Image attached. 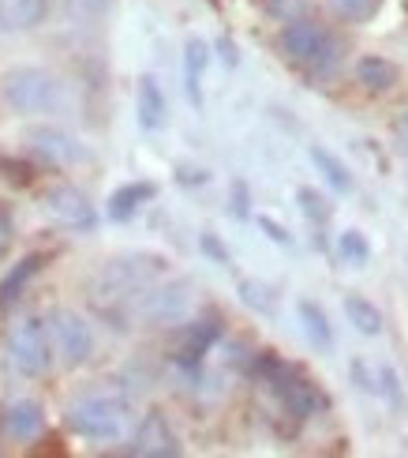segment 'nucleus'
<instances>
[{"label":"nucleus","instance_id":"nucleus-11","mask_svg":"<svg viewBox=\"0 0 408 458\" xmlns=\"http://www.w3.org/2000/svg\"><path fill=\"white\" fill-rule=\"evenodd\" d=\"M218 342H221V319L218 316H206V319L187 323V327H184V342H180V350H177V365L187 369V372H196L199 360L213 346H218Z\"/></svg>","mask_w":408,"mask_h":458},{"label":"nucleus","instance_id":"nucleus-4","mask_svg":"<svg viewBox=\"0 0 408 458\" xmlns=\"http://www.w3.org/2000/svg\"><path fill=\"white\" fill-rule=\"evenodd\" d=\"M8 360L23 376H46L53 365V338L46 319H19L8 335Z\"/></svg>","mask_w":408,"mask_h":458},{"label":"nucleus","instance_id":"nucleus-29","mask_svg":"<svg viewBox=\"0 0 408 458\" xmlns=\"http://www.w3.org/2000/svg\"><path fill=\"white\" fill-rule=\"evenodd\" d=\"M199 244H203V252H206L210 259H218L221 267H229V248H225L218 237H213V233H203V237H199Z\"/></svg>","mask_w":408,"mask_h":458},{"label":"nucleus","instance_id":"nucleus-26","mask_svg":"<svg viewBox=\"0 0 408 458\" xmlns=\"http://www.w3.org/2000/svg\"><path fill=\"white\" fill-rule=\"evenodd\" d=\"M296 199H300V211H304L307 218H315V222H326V218H329V211H334V207L326 203V196H319L315 188H300Z\"/></svg>","mask_w":408,"mask_h":458},{"label":"nucleus","instance_id":"nucleus-22","mask_svg":"<svg viewBox=\"0 0 408 458\" xmlns=\"http://www.w3.org/2000/svg\"><path fill=\"white\" fill-rule=\"evenodd\" d=\"M345 316H348V323H353L360 335H382V312L367 297L348 293L345 297Z\"/></svg>","mask_w":408,"mask_h":458},{"label":"nucleus","instance_id":"nucleus-25","mask_svg":"<svg viewBox=\"0 0 408 458\" xmlns=\"http://www.w3.org/2000/svg\"><path fill=\"white\" fill-rule=\"evenodd\" d=\"M382 0H329V8H334V15L348 19V23H367L375 12H379Z\"/></svg>","mask_w":408,"mask_h":458},{"label":"nucleus","instance_id":"nucleus-3","mask_svg":"<svg viewBox=\"0 0 408 458\" xmlns=\"http://www.w3.org/2000/svg\"><path fill=\"white\" fill-rule=\"evenodd\" d=\"M4 102L15 109V113H49L61 106V83L53 80L49 72L42 68H12L4 72Z\"/></svg>","mask_w":408,"mask_h":458},{"label":"nucleus","instance_id":"nucleus-13","mask_svg":"<svg viewBox=\"0 0 408 458\" xmlns=\"http://www.w3.org/2000/svg\"><path fill=\"white\" fill-rule=\"evenodd\" d=\"M4 432L19 444H30L46 432V410L34 403V398H19L4 410Z\"/></svg>","mask_w":408,"mask_h":458},{"label":"nucleus","instance_id":"nucleus-17","mask_svg":"<svg viewBox=\"0 0 408 458\" xmlns=\"http://www.w3.org/2000/svg\"><path fill=\"white\" fill-rule=\"evenodd\" d=\"M46 0H0V27L4 30H30L42 23Z\"/></svg>","mask_w":408,"mask_h":458},{"label":"nucleus","instance_id":"nucleus-5","mask_svg":"<svg viewBox=\"0 0 408 458\" xmlns=\"http://www.w3.org/2000/svg\"><path fill=\"white\" fill-rule=\"evenodd\" d=\"M281 46L296 64H304L311 72H329L337 61V42L319 23H307V19H288Z\"/></svg>","mask_w":408,"mask_h":458},{"label":"nucleus","instance_id":"nucleus-27","mask_svg":"<svg viewBox=\"0 0 408 458\" xmlns=\"http://www.w3.org/2000/svg\"><path fill=\"white\" fill-rule=\"evenodd\" d=\"M12 241H15V215H12V207L0 199V256L12 248Z\"/></svg>","mask_w":408,"mask_h":458},{"label":"nucleus","instance_id":"nucleus-16","mask_svg":"<svg viewBox=\"0 0 408 458\" xmlns=\"http://www.w3.org/2000/svg\"><path fill=\"white\" fill-rule=\"evenodd\" d=\"M135 109H139V124H143L146 131H158V128L165 124L169 106H165V94H162V87H158V80H154V75H143V80H139Z\"/></svg>","mask_w":408,"mask_h":458},{"label":"nucleus","instance_id":"nucleus-18","mask_svg":"<svg viewBox=\"0 0 408 458\" xmlns=\"http://www.w3.org/2000/svg\"><path fill=\"white\" fill-rule=\"evenodd\" d=\"M42 267H46V256H23V259H19V263L12 267V271H8L4 278H0V309L23 297L27 282H30L37 271H42Z\"/></svg>","mask_w":408,"mask_h":458},{"label":"nucleus","instance_id":"nucleus-7","mask_svg":"<svg viewBox=\"0 0 408 458\" xmlns=\"http://www.w3.org/2000/svg\"><path fill=\"white\" fill-rule=\"evenodd\" d=\"M53 338H56V350H61L68 369L87 365L90 353H94V331L79 312H56L53 316Z\"/></svg>","mask_w":408,"mask_h":458},{"label":"nucleus","instance_id":"nucleus-31","mask_svg":"<svg viewBox=\"0 0 408 458\" xmlns=\"http://www.w3.org/2000/svg\"><path fill=\"white\" fill-rule=\"evenodd\" d=\"M232 188H237V215L244 218L247 215V188L244 184H232Z\"/></svg>","mask_w":408,"mask_h":458},{"label":"nucleus","instance_id":"nucleus-30","mask_svg":"<svg viewBox=\"0 0 408 458\" xmlns=\"http://www.w3.org/2000/svg\"><path fill=\"white\" fill-rule=\"evenodd\" d=\"M255 222H259V225L266 229V237H270V241H274V244H293V237H288V229H285V225H278L274 218H266V215H259Z\"/></svg>","mask_w":408,"mask_h":458},{"label":"nucleus","instance_id":"nucleus-14","mask_svg":"<svg viewBox=\"0 0 408 458\" xmlns=\"http://www.w3.org/2000/svg\"><path fill=\"white\" fill-rule=\"evenodd\" d=\"M158 196V184L154 181H131L124 188H116V192L109 196V218L112 222H128L143 211V207Z\"/></svg>","mask_w":408,"mask_h":458},{"label":"nucleus","instance_id":"nucleus-19","mask_svg":"<svg viewBox=\"0 0 408 458\" xmlns=\"http://www.w3.org/2000/svg\"><path fill=\"white\" fill-rule=\"evenodd\" d=\"M356 80L367 87V90H390L397 80H401V68L394 61H386V56H363L356 64Z\"/></svg>","mask_w":408,"mask_h":458},{"label":"nucleus","instance_id":"nucleus-2","mask_svg":"<svg viewBox=\"0 0 408 458\" xmlns=\"http://www.w3.org/2000/svg\"><path fill=\"white\" fill-rule=\"evenodd\" d=\"M68 428L94 444H116L128 432V403L116 394H83L68 406Z\"/></svg>","mask_w":408,"mask_h":458},{"label":"nucleus","instance_id":"nucleus-1","mask_svg":"<svg viewBox=\"0 0 408 458\" xmlns=\"http://www.w3.org/2000/svg\"><path fill=\"white\" fill-rule=\"evenodd\" d=\"M251 372H255L262 384H270V391L281 398V406L293 410L296 417H315V413L329 410V398L322 394L315 379H307L296 365H288L281 357H270V353L251 357Z\"/></svg>","mask_w":408,"mask_h":458},{"label":"nucleus","instance_id":"nucleus-28","mask_svg":"<svg viewBox=\"0 0 408 458\" xmlns=\"http://www.w3.org/2000/svg\"><path fill=\"white\" fill-rule=\"evenodd\" d=\"M379 379H382L379 391H382L386 398H390L394 406H401V384H397V372H394V369H379Z\"/></svg>","mask_w":408,"mask_h":458},{"label":"nucleus","instance_id":"nucleus-6","mask_svg":"<svg viewBox=\"0 0 408 458\" xmlns=\"http://www.w3.org/2000/svg\"><path fill=\"white\" fill-rule=\"evenodd\" d=\"M165 271L162 256H128V259H112L105 271L98 275V285H94V297L98 301H116L128 297L135 290H143L146 282H154Z\"/></svg>","mask_w":408,"mask_h":458},{"label":"nucleus","instance_id":"nucleus-21","mask_svg":"<svg viewBox=\"0 0 408 458\" xmlns=\"http://www.w3.org/2000/svg\"><path fill=\"white\" fill-rule=\"evenodd\" d=\"M307 158L315 162V169L326 177V184L334 188V192H353V174H348V165H345L337 155H329L326 147H311Z\"/></svg>","mask_w":408,"mask_h":458},{"label":"nucleus","instance_id":"nucleus-23","mask_svg":"<svg viewBox=\"0 0 408 458\" xmlns=\"http://www.w3.org/2000/svg\"><path fill=\"white\" fill-rule=\"evenodd\" d=\"M337 252L348 267H367V259H371V244H367V237L360 233V229H345L341 241H337Z\"/></svg>","mask_w":408,"mask_h":458},{"label":"nucleus","instance_id":"nucleus-12","mask_svg":"<svg viewBox=\"0 0 408 458\" xmlns=\"http://www.w3.org/2000/svg\"><path fill=\"white\" fill-rule=\"evenodd\" d=\"M30 147H34L37 158H46L53 165H75V162L87 158L83 143L75 136H68V131H61V128H34L30 131Z\"/></svg>","mask_w":408,"mask_h":458},{"label":"nucleus","instance_id":"nucleus-10","mask_svg":"<svg viewBox=\"0 0 408 458\" xmlns=\"http://www.w3.org/2000/svg\"><path fill=\"white\" fill-rule=\"evenodd\" d=\"M131 454H143V458H177L180 454V440L172 425L165 421V413H146L139 428H135V440H131Z\"/></svg>","mask_w":408,"mask_h":458},{"label":"nucleus","instance_id":"nucleus-9","mask_svg":"<svg viewBox=\"0 0 408 458\" xmlns=\"http://www.w3.org/2000/svg\"><path fill=\"white\" fill-rule=\"evenodd\" d=\"M46 211H49L53 222H61L64 229H75V233L94 229V222H98V215H94V203L75 184L49 188V192H46Z\"/></svg>","mask_w":408,"mask_h":458},{"label":"nucleus","instance_id":"nucleus-15","mask_svg":"<svg viewBox=\"0 0 408 458\" xmlns=\"http://www.w3.org/2000/svg\"><path fill=\"white\" fill-rule=\"evenodd\" d=\"M210 64V46L203 38H187L184 46V90L196 109H203V72Z\"/></svg>","mask_w":408,"mask_h":458},{"label":"nucleus","instance_id":"nucleus-24","mask_svg":"<svg viewBox=\"0 0 408 458\" xmlns=\"http://www.w3.org/2000/svg\"><path fill=\"white\" fill-rule=\"evenodd\" d=\"M240 301L247 304V309L262 312V316H270V312L278 309V297L270 293V285L266 282H255V278H244L240 282Z\"/></svg>","mask_w":408,"mask_h":458},{"label":"nucleus","instance_id":"nucleus-20","mask_svg":"<svg viewBox=\"0 0 408 458\" xmlns=\"http://www.w3.org/2000/svg\"><path fill=\"white\" fill-rule=\"evenodd\" d=\"M296 312H300L304 335H307L311 346L322 350V353L334 350V331H329V323H326V316H322L319 304H315V301H300V304H296Z\"/></svg>","mask_w":408,"mask_h":458},{"label":"nucleus","instance_id":"nucleus-8","mask_svg":"<svg viewBox=\"0 0 408 458\" xmlns=\"http://www.w3.org/2000/svg\"><path fill=\"white\" fill-rule=\"evenodd\" d=\"M187 312H191V285L184 278L165 282L158 290L143 293L139 301V316L150 323H184Z\"/></svg>","mask_w":408,"mask_h":458}]
</instances>
